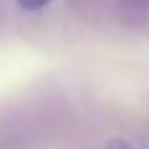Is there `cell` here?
Returning <instances> with one entry per match:
<instances>
[{
	"mask_svg": "<svg viewBox=\"0 0 149 149\" xmlns=\"http://www.w3.org/2000/svg\"><path fill=\"white\" fill-rule=\"evenodd\" d=\"M24 10H29V13H37V10H42V8H47L52 0H16Z\"/></svg>",
	"mask_w": 149,
	"mask_h": 149,
	"instance_id": "6da1fadb",
	"label": "cell"
},
{
	"mask_svg": "<svg viewBox=\"0 0 149 149\" xmlns=\"http://www.w3.org/2000/svg\"><path fill=\"white\" fill-rule=\"evenodd\" d=\"M107 149H134L128 141H123V139H110L107 141Z\"/></svg>",
	"mask_w": 149,
	"mask_h": 149,
	"instance_id": "7a4b0ae2",
	"label": "cell"
}]
</instances>
